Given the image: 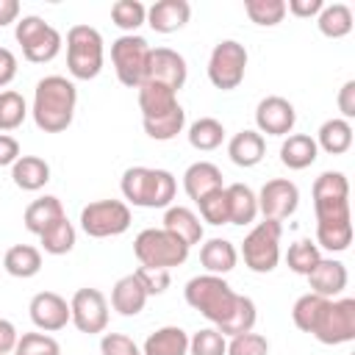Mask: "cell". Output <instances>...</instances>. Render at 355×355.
Returning <instances> with one entry per match:
<instances>
[{
  "instance_id": "1",
  "label": "cell",
  "mask_w": 355,
  "mask_h": 355,
  "mask_svg": "<svg viewBox=\"0 0 355 355\" xmlns=\"http://www.w3.org/2000/svg\"><path fill=\"white\" fill-rule=\"evenodd\" d=\"M78 105V89L64 75H47L33 89V122L44 133H61L72 125Z\"/></svg>"
},
{
  "instance_id": "2",
  "label": "cell",
  "mask_w": 355,
  "mask_h": 355,
  "mask_svg": "<svg viewBox=\"0 0 355 355\" xmlns=\"http://www.w3.org/2000/svg\"><path fill=\"white\" fill-rule=\"evenodd\" d=\"M122 197L136 208H169L178 191L175 175L169 169L150 166H128L119 180Z\"/></svg>"
},
{
  "instance_id": "3",
  "label": "cell",
  "mask_w": 355,
  "mask_h": 355,
  "mask_svg": "<svg viewBox=\"0 0 355 355\" xmlns=\"http://www.w3.org/2000/svg\"><path fill=\"white\" fill-rule=\"evenodd\" d=\"M183 297L194 311H200L211 324L219 327L230 316L239 294L230 288V283L222 275H208L205 272V275H197L186 283Z\"/></svg>"
},
{
  "instance_id": "4",
  "label": "cell",
  "mask_w": 355,
  "mask_h": 355,
  "mask_svg": "<svg viewBox=\"0 0 355 355\" xmlns=\"http://www.w3.org/2000/svg\"><path fill=\"white\" fill-rule=\"evenodd\" d=\"M103 36L92 25H72L67 31V69L75 80H94L103 69Z\"/></svg>"
},
{
  "instance_id": "5",
  "label": "cell",
  "mask_w": 355,
  "mask_h": 355,
  "mask_svg": "<svg viewBox=\"0 0 355 355\" xmlns=\"http://www.w3.org/2000/svg\"><path fill=\"white\" fill-rule=\"evenodd\" d=\"M189 250L191 247H186L164 227H144L133 239V255L139 258L141 266H153V269H172L186 263Z\"/></svg>"
},
{
  "instance_id": "6",
  "label": "cell",
  "mask_w": 355,
  "mask_h": 355,
  "mask_svg": "<svg viewBox=\"0 0 355 355\" xmlns=\"http://www.w3.org/2000/svg\"><path fill=\"white\" fill-rule=\"evenodd\" d=\"M280 233L283 225L275 219L258 222L241 241V258L244 266L255 275H269L280 263Z\"/></svg>"
},
{
  "instance_id": "7",
  "label": "cell",
  "mask_w": 355,
  "mask_h": 355,
  "mask_svg": "<svg viewBox=\"0 0 355 355\" xmlns=\"http://www.w3.org/2000/svg\"><path fill=\"white\" fill-rule=\"evenodd\" d=\"M14 36L22 44V55L31 64H47V61H53L61 53V44H64L61 33L50 22H44L42 17H36V14H28V17L17 19Z\"/></svg>"
},
{
  "instance_id": "8",
  "label": "cell",
  "mask_w": 355,
  "mask_h": 355,
  "mask_svg": "<svg viewBox=\"0 0 355 355\" xmlns=\"http://www.w3.org/2000/svg\"><path fill=\"white\" fill-rule=\"evenodd\" d=\"M150 44L139 33H125L111 42V64L116 69V78L122 86L139 89L144 83L147 72V58H150Z\"/></svg>"
},
{
  "instance_id": "9",
  "label": "cell",
  "mask_w": 355,
  "mask_h": 355,
  "mask_svg": "<svg viewBox=\"0 0 355 355\" xmlns=\"http://www.w3.org/2000/svg\"><path fill=\"white\" fill-rule=\"evenodd\" d=\"M130 227V208L122 200H94L80 211V230L92 239L122 236Z\"/></svg>"
},
{
  "instance_id": "10",
  "label": "cell",
  "mask_w": 355,
  "mask_h": 355,
  "mask_svg": "<svg viewBox=\"0 0 355 355\" xmlns=\"http://www.w3.org/2000/svg\"><path fill=\"white\" fill-rule=\"evenodd\" d=\"M311 336L319 344H327V347L352 341L355 338V300L352 297L327 300V305L322 308Z\"/></svg>"
},
{
  "instance_id": "11",
  "label": "cell",
  "mask_w": 355,
  "mask_h": 355,
  "mask_svg": "<svg viewBox=\"0 0 355 355\" xmlns=\"http://www.w3.org/2000/svg\"><path fill=\"white\" fill-rule=\"evenodd\" d=\"M247 72V50L241 42L236 39H222L219 44H214L211 55H208V80L222 89L230 92L244 80Z\"/></svg>"
},
{
  "instance_id": "12",
  "label": "cell",
  "mask_w": 355,
  "mask_h": 355,
  "mask_svg": "<svg viewBox=\"0 0 355 355\" xmlns=\"http://www.w3.org/2000/svg\"><path fill=\"white\" fill-rule=\"evenodd\" d=\"M69 313H72L69 322L89 336L103 333L108 324V302L100 288H78L69 300Z\"/></svg>"
},
{
  "instance_id": "13",
  "label": "cell",
  "mask_w": 355,
  "mask_h": 355,
  "mask_svg": "<svg viewBox=\"0 0 355 355\" xmlns=\"http://www.w3.org/2000/svg\"><path fill=\"white\" fill-rule=\"evenodd\" d=\"M255 197H258V214H263V219H275V222L288 219L300 205V189L288 178L266 180Z\"/></svg>"
},
{
  "instance_id": "14",
  "label": "cell",
  "mask_w": 355,
  "mask_h": 355,
  "mask_svg": "<svg viewBox=\"0 0 355 355\" xmlns=\"http://www.w3.org/2000/svg\"><path fill=\"white\" fill-rule=\"evenodd\" d=\"M186 78H189V67H186V58L178 50H172V47L150 50L144 83H158V86H166L172 92H180Z\"/></svg>"
},
{
  "instance_id": "15",
  "label": "cell",
  "mask_w": 355,
  "mask_h": 355,
  "mask_svg": "<svg viewBox=\"0 0 355 355\" xmlns=\"http://www.w3.org/2000/svg\"><path fill=\"white\" fill-rule=\"evenodd\" d=\"M297 122V111L294 105L280 97V94H269L258 103L255 108V125H258V133L263 136H288L291 128Z\"/></svg>"
},
{
  "instance_id": "16",
  "label": "cell",
  "mask_w": 355,
  "mask_h": 355,
  "mask_svg": "<svg viewBox=\"0 0 355 355\" xmlns=\"http://www.w3.org/2000/svg\"><path fill=\"white\" fill-rule=\"evenodd\" d=\"M28 311H31V322L39 330H44V333L64 330L69 324V319H72L69 302L61 294H55V291H39V294H33Z\"/></svg>"
},
{
  "instance_id": "17",
  "label": "cell",
  "mask_w": 355,
  "mask_h": 355,
  "mask_svg": "<svg viewBox=\"0 0 355 355\" xmlns=\"http://www.w3.org/2000/svg\"><path fill=\"white\" fill-rule=\"evenodd\" d=\"M347 280H349L347 266H344L341 261H336V258H322V261L311 269V275H308L311 294H319V297H324V300L338 297V294L347 288Z\"/></svg>"
},
{
  "instance_id": "18",
  "label": "cell",
  "mask_w": 355,
  "mask_h": 355,
  "mask_svg": "<svg viewBox=\"0 0 355 355\" xmlns=\"http://www.w3.org/2000/svg\"><path fill=\"white\" fill-rule=\"evenodd\" d=\"M191 17V6L186 0H158L147 8V25L155 33H175Z\"/></svg>"
},
{
  "instance_id": "19",
  "label": "cell",
  "mask_w": 355,
  "mask_h": 355,
  "mask_svg": "<svg viewBox=\"0 0 355 355\" xmlns=\"http://www.w3.org/2000/svg\"><path fill=\"white\" fill-rule=\"evenodd\" d=\"M183 189H186V194H189L194 202H200V200L208 197L211 191L222 189V172H219V166L211 164V161H194V164L183 172Z\"/></svg>"
},
{
  "instance_id": "20",
  "label": "cell",
  "mask_w": 355,
  "mask_h": 355,
  "mask_svg": "<svg viewBox=\"0 0 355 355\" xmlns=\"http://www.w3.org/2000/svg\"><path fill=\"white\" fill-rule=\"evenodd\" d=\"M164 230L172 233L175 239H180L186 247L202 241V222L186 205H169L166 208V214H164Z\"/></svg>"
},
{
  "instance_id": "21",
  "label": "cell",
  "mask_w": 355,
  "mask_h": 355,
  "mask_svg": "<svg viewBox=\"0 0 355 355\" xmlns=\"http://www.w3.org/2000/svg\"><path fill=\"white\" fill-rule=\"evenodd\" d=\"M111 305L122 316H136V313L144 311L147 291H144V286L139 283L136 275H125V277H119L114 283V288H111Z\"/></svg>"
},
{
  "instance_id": "22",
  "label": "cell",
  "mask_w": 355,
  "mask_h": 355,
  "mask_svg": "<svg viewBox=\"0 0 355 355\" xmlns=\"http://www.w3.org/2000/svg\"><path fill=\"white\" fill-rule=\"evenodd\" d=\"M227 155H230V161H233L236 166L250 169V166H255V164L263 161V155H266V141H263V136H261L258 130H241V133H236V136L227 141Z\"/></svg>"
},
{
  "instance_id": "23",
  "label": "cell",
  "mask_w": 355,
  "mask_h": 355,
  "mask_svg": "<svg viewBox=\"0 0 355 355\" xmlns=\"http://www.w3.org/2000/svg\"><path fill=\"white\" fill-rule=\"evenodd\" d=\"M11 180L22 191H39L50 180V164L39 155H19L11 166Z\"/></svg>"
},
{
  "instance_id": "24",
  "label": "cell",
  "mask_w": 355,
  "mask_h": 355,
  "mask_svg": "<svg viewBox=\"0 0 355 355\" xmlns=\"http://www.w3.org/2000/svg\"><path fill=\"white\" fill-rule=\"evenodd\" d=\"M316 158H319V147H316V141L308 133H291L280 144V164L294 169V172L308 169Z\"/></svg>"
},
{
  "instance_id": "25",
  "label": "cell",
  "mask_w": 355,
  "mask_h": 355,
  "mask_svg": "<svg viewBox=\"0 0 355 355\" xmlns=\"http://www.w3.org/2000/svg\"><path fill=\"white\" fill-rule=\"evenodd\" d=\"M227 197V219L230 225H250L258 216V197L247 183H230L225 186Z\"/></svg>"
},
{
  "instance_id": "26",
  "label": "cell",
  "mask_w": 355,
  "mask_h": 355,
  "mask_svg": "<svg viewBox=\"0 0 355 355\" xmlns=\"http://www.w3.org/2000/svg\"><path fill=\"white\" fill-rule=\"evenodd\" d=\"M236 261H239V250L227 239H208L200 247V263L205 266L208 275H227L230 269H236Z\"/></svg>"
},
{
  "instance_id": "27",
  "label": "cell",
  "mask_w": 355,
  "mask_h": 355,
  "mask_svg": "<svg viewBox=\"0 0 355 355\" xmlns=\"http://www.w3.org/2000/svg\"><path fill=\"white\" fill-rule=\"evenodd\" d=\"M189 352V333L183 327L166 324L147 336L141 355H186Z\"/></svg>"
},
{
  "instance_id": "28",
  "label": "cell",
  "mask_w": 355,
  "mask_h": 355,
  "mask_svg": "<svg viewBox=\"0 0 355 355\" xmlns=\"http://www.w3.org/2000/svg\"><path fill=\"white\" fill-rule=\"evenodd\" d=\"M58 219H64V205H61V200L53 197V194H44V197L33 200V202L25 208V216H22L25 227H28L31 233H36V236H42V233H44L50 225H55Z\"/></svg>"
},
{
  "instance_id": "29",
  "label": "cell",
  "mask_w": 355,
  "mask_h": 355,
  "mask_svg": "<svg viewBox=\"0 0 355 355\" xmlns=\"http://www.w3.org/2000/svg\"><path fill=\"white\" fill-rule=\"evenodd\" d=\"M178 92L158 86V83H141L139 86V108H141V119H153L161 114H169L172 108H178Z\"/></svg>"
},
{
  "instance_id": "30",
  "label": "cell",
  "mask_w": 355,
  "mask_h": 355,
  "mask_svg": "<svg viewBox=\"0 0 355 355\" xmlns=\"http://www.w3.org/2000/svg\"><path fill=\"white\" fill-rule=\"evenodd\" d=\"M3 269L11 277L28 280V277L39 275V269H42V252L36 247H31V244H14L3 255Z\"/></svg>"
},
{
  "instance_id": "31",
  "label": "cell",
  "mask_w": 355,
  "mask_h": 355,
  "mask_svg": "<svg viewBox=\"0 0 355 355\" xmlns=\"http://www.w3.org/2000/svg\"><path fill=\"white\" fill-rule=\"evenodd\" d=\"M313 141L324 153L341 155V153H347L352 147V125L347 119H341V116H333V119L322 122V128H319V133H316Z\"/></svg>"
},
{
  "instance_id": "32",
  "label": "cell",
  "mask_w": 355,
  "mask_h": 355,
  "mask_svg": "<svg viewBox=\"0 0 355 355\" xmlns=\"http://www.w3.org/2000/svg\"><path fill=\"white\" fill-rule=\"evenodd\" d=\"M316 25L322 31V36L327 39H341L352 31V8L344 3H330L322 6V11L316 14Z\"/></svg>"
},
{
  "instance_id": "33",
  "label": "cell",
  "mask_w": 355,
  "mask_h": 355,
  "mask_svg": "<svg viewBox=\"0 0 355 355\" xmlns=\"http://www.w3.org/2000/svg\"><path fill=\"white\" fill-rule=\"evenodd\" d=\"M255 319H258V308H255V302L250 300V297H244V294H239L236 297V305H233V311H230V316L216 327L222 336H241V333H250L252 327H255Z\"/></svg>"
},
{
  "instance_id": "34",
  "label": "cell",
  "mask_w": 355,
  "mask_h": 355,
  "mask_svg": "<svg viewBox=\"0 0 355 355\" xmlns=\"http://www.w3.org/2000/svg\"><path fill=\"white\" fill-rule=\"evenodd\" d=\"M189 144L200 153H208V150H216L222 141H225V128L219 119L214 116H200L197 122L189 125Z\"/></svg>"
},
{
  "instance_id": "35",
  "label": "cell",
  "mask_w": 355,
  "mask_h": 355,
  "mask_svg": "<svg viewBox=\"0 0 355 355\" xmlns=\"http://www.w3.org/2000/svg\"><path fill=\"white\" fill-rule=\"evenodd\" d=\"M141 125H144V133H147L150 139H155V141H169V139H175V136L183 130V125H186V111H183V105H178V108H172L169 114H161V116H153V119H141Z\"/></svg>"
},
{
  "instance_id": "36",
  "label": "cell",
  "mask_w": 355,
  "mask_h": 355,
  "mask_svg": "<svg viewBox=\"0 0 355 355\" xmlns=\"http://www.w3.org/2000/svg\"><path fill=\"white\" fill-rule=\"evenodd\" d=\"M352 244V222H316V247L344 252Z\"/></svg>"
},
{
  "instance_id": "37",
  "label": "cell",
  "mask_w": 355,
  "mask_h": 355,
  "mask_svg": "<svg viewBox=\"0 0 355 355\" xmlns=\"http://www.w3.org/2000/svg\"><path fill=\"white\" fill-rule=\"evenodd\" d=\"M75 227H72V222L64 216V219H58L55 225H50L42 236H39V241H42V250L44 252H50V255H67L72 247H75Z\"/></svg>"
},
{
  "instance_id": "38",
  "label": "cell",
  "mask_w": 355,
  "mask_h": 355,
  "mask_svg": "<svg viewBox=\"0 0 355 355\" xmlns=\"http://www.w3.org/2000/svg\"><path fill=\"white\" fill-rule=\"evenodd\" d=\"M28 116V103L19 92L14 89H6L0 92V130L8 133V130H17Z\"/></svg>"
},
{
  "instance_id": "39",
  "label": "cell",
  "mask_w": 355,
  "mask_h": 355,
  "mask_svg": "<svg viewBox=\"0 0 355 355\" xmlns=\"http://www.w3.org/2000/svg\"><path fill=\"white\" fill-rule=\"evenodd\" d=\"M322 261V252H319V247H316V241H311V239H300V241H294L291 247H288V252H286V263H288V269L291 272H297V275H311V269L316 266Z\"/></svg>"
},
{
  "instance_id": "40",
  "label": "cell",
  "mask_w": 355,
  "mask_h": 355,
  "mask_svg": "<svg viewBox=\"0 0 355 355\" xmlns=\"http://www.w3.org/2000/svg\"><path fill=\"white\" fill-rule=\"evenodd\" d=\"M244 11L247 17L261 25V28H275L283 22L286 17V3L283 0H247L244 3Z\"/></svg>"
},
{
  "instance_id": "41",
  "label": "cell",
  "mask_w": 355,
  "mask_h": 355,
  "mask_svg": "<svg viewBox=\"0 0 355 355\" xmlns=\"http://www.w3.org/2000/svg\"><path fill=\"white\" fill-rule=\"evenodd\" d=\"M111 19L116 28H122L125 33H133L136 28H141L147 22V8L139 0H116L111 6Z\"/></svg>"
},
{
  "instance_id": "42",
  "label": "cell",
  "mask_w": 355,
  "mask_h": 355,
  "mask_svg": "<svg viewBox=\"0 0 355 355\" xmlns=\"http://www.w3.org/2000/svg\"><path fill=\"white\" fill-rule=\"evenodd\" d=\"M324 305H327V300H324V297L311 294V291H308V294H302V297L294 302V308H291V319H294V324H297L302 333H311Z\"/></svg>"
},
{
  "instance_id": "43",
  "label": "cell",
  "mask_w": 355,
  "mask_h": 355,
  "mask_svg": "<svg viewBox=\"0 0 355 355\" xmlns=\"http://www.w3.org/2000/svg\"><path fill=\"white\" fill-rule=\"evenodd\" d=\"M313 200H349V183L344 172H322L313 180Z\"/></svg>"
},
{
  "instance_id": "44",
  "label": "cell",
  "mask_w": 355,
  "mask_h": 355,
  "mask_svg": "<svg viewBox=\"0 0 355 355\" xmlns=\"http://www.w3.org/2000/svg\"><path fill=\"white\" fill-rule=\"evenodd\" d=\"M189 352L191 355H227V341L216 327H205L189 338Z\"/></svg>"
},
{
  "instance_id": "45",
  "label": "cell",
  "mask_w": 355,
  "mask_h": 355,
  "mask_svg": "<svg viewBox=\"0 0 355 355\" xmlns=\"http://www.w3.org/2000/svg\"><path fill=\"white\" fill-rule=\"evenodd\" d=\"M14 355H61V347L47 333H22L14 347Z\"/></svg>"
},
{
  "instance_id": "46",
  "label": "cell",
  "mask_w": 355,
  "mask_h": 355,
  "mask_svg": "<svg viewBox=\"0 0 355 355\" xmlns=\"http://www.w3.org/2000/svg\"><path fill=\"white\" fill-rule=\"evenodd\" d=\"M197 205H200V216H202V222H208V225H230V219H227V197H225V186L216 189V191H211L208 197H202Z\"/></svg>"
},
{
  "instance_id": "47",
  "label": "cell",
  "mask_w": 355,
  "mask_h": 355,
  "mask_svg": "<svg viewBox=\"0 0 355 355\" xmlns=\"http://www.w3.org/2000/svg\"><path fill=\"white\" fill-rule=\"evenodd\" d=\"M227 355H269V341L261 333H241L227 341Z\"/></svg>"
},
{
  "instance_id": "48",
  "label": "cell",
  "mask_w": 355,
  "mask_h": 355,
  "mask_svg": "<svg viewBox=\"0 0 355 355\" xmlns=\"http://www.w3.org/2000/svg\"><path fill=\"white\" fill-rule=\"evenodd\" d=\"M316 222H352L349 200H313Z\"/></svg>"
},
{
  "instance_id": "49",
  "label": "cell",
  "mask_w": 355,
  "mask_h": 355,
  "mask_svg": "<svg viewBox=\"0 0 355 355\" xmlns=\"http://www.w3.org/2000/svg\"><path fill=\"white\" fill-rule=\"evenodd\" d=\"M133 275H136V277H139V283L144 286L147 297H153V294H164V291L169 288V283H172V275H169V269H153V266H139V269H136Z\"/></svg>"
},
{
  "instance_id": "50",
  "label": "cell",
  "mask_w": 355,
  "mask_h": 355,
  "mask_svg": "<svg viewBox=\"0 0 355 355\" xmlns=\"http://www.w3.org/2000/svg\"><path fill=\"white\" fill-rule=\"evenodd\" d=\"M100 355H141V349L125 333H105L100 338Z\"/></svg>"
},
{
  "instance_id": "51",
  "label": "cell",
  "mask_w": 355,
  "mask_h": 355,
  "mask_svg": "<svg viewBox=\"0 0 355 355\" xmlns=\"http://www.w3.org/2000/svg\"><path fill=\"white\" fill-rule=\"evenodd\" d=\"M338 111H341V119L347 122L355 116V80H347L338 89Z\"/></svg>"
},
{
  "instance_id": "52",
  "label": "cell",
  "mask_w": 355,
  "mask_h": 355,
  "mask_svg": "<svg viewBox=\"0 0 355 355\" xmlns=\"http://www.w3.org/2000/svg\"><path fill=\"white\" fill-rule=\"evenodd\" d=\"M17 78V55L8 47H0V89H6Z\"/></svg>"
},
{
  "instance_id": "53",
  "label": "cell",
  "mask_w": 355,
  "mask_h": 355,
  "mask_svg": "<svg viewBox=\"0 0 355 355\" xmlns=\"http://www.w3.org/2000/svg\"><path fill=\"white\" fill-rule=\"evenodd\" d=\"M19 158V141L8 133H0V166H14Z\"/></svg>"
},
{
  "instance_id": "54",
  "label": "cell",
  "mask_w": 355,
  "mask_h": 355,
  "mask_svg": "<svg viewBox=\"0 0 355 355\" xmlns=\"http://www.w3.org/2000/svg\"><path fill=\"white\" fill-rule=\"evenodd\" d=\"M322 6H324L322 0H288L286 3V11H291L294 17H302L305 19V17H316L322 11Z\"/></svg>"
},
{
  "instance_id": "55",
  "label": "cell",
  "mask_w": 355,
  "mask_h": 355,
  "mask_svg": "<svg viewBox=\"0 0 355 355\" xmlns=\"http://www.w3.org/2000/svg\"><path fill=\"white\" fill-rule=\"evenodd\" d=\"M17 341H19L17 327L8 319H0V355H11L14 347H17Z\"/></svg>"
},
{
  "instance_id": "56",
  "label": "cell",
  "mask_w": 355,
  "mask_h": 355,
  "mask_svg": "<svg viewBox=\"0 0 355 355\" xmlns=\"http://www.w3.org/2000/svg\"><path fill=\"white\" fill-rule=\"evenodd\" d=\"M19 19V3L17 0H0V28Z\"/></svg>"
},
{
  "instance_id": "57",
  "label": "cell",
  "mask_w": 355,
  "mask_h": 355,
  "mask_svg": "<svg viewBox=\"0 0 355 355\" xmlns=\"http://www.w3.org/2000/svg\"><path fill=\"white\" fill-rule=\"evenodd\" d=\"M11 355H14V352H11Z\"/></svg>"
}]
</instances>
